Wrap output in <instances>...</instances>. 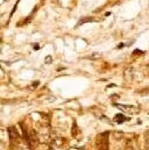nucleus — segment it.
<instances>
[{
    "label": "nucleus",
    "instance_id": "nucleus-1",
    "mask_svg": "<svg viewBox=\"0 0 149 150\" xmlns=\"http://www.w3.org/2000/svg\"><path fill=\"white\" fill-rule=\"evenodd\" d=\"M121 111L126 113H129V114H134V113L139 112V108L135 107V106H132V105H116Z\"/></svg>",
    "mask_w": 149,
    "mask_h": 150
},
{
    "label": "nucleus",
    "instance_id": "nucleus-2",
    "mask_svg": "<svg viewBox=\"0 0 149 150\" xmlns=\"http://www.w3.org/2000/svg\"><path fill=\"white\" fill-rule=\"evenodd\" d=\"M126 120H128L123 114H116L115 116H114V121L116 122V123H122V122H125Z\"/></svg>",
    "mask_w": 149,
    "mask_h": 150
},
{
    "label": "nucleus",
    "instance_id": "nucleus-3",
    "mask_svg": "<svg viewBox=\"0 0 149 150\" xmlns=\"http://www.w3.org/2000/svg\"><path fill=\"white\" fill-rule=\"evenodd\" d=\"M146 149L149 150V133L147 134V136H146Z\"/></svg>",
    "mask_w": 149,
    "mask_h": 150
},
{
    "label": "nucleus",
    "instance_id": "nucleus-4",
    "mask_svg": "<svg viewBox=\"0 0 149 150\" xmlns=\"http://www.w3.org/2000/svg\"><path fill=\"white\" fill-rule=\"evenodd\" d=\"M135 54H143V51H139V50H135V51H134V55H135Z\"/></svg>",
    "mask_w": 149,
    "mask_h": 150
}]
</instances>
